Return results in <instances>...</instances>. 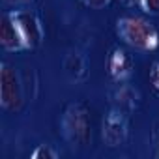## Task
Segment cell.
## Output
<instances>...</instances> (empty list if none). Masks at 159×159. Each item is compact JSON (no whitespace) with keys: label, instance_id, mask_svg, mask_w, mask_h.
<instances>
[{"label":"cell","instance_id":"8","mask_svg":"<svg viewBox=\"0 0 159 159\" xmlns=\"http://www.w3.org/2000/svg\"><path fill=\"white\" fill-rule=\"evenodd\" d=\"M0 45L6 52H23L26 51L25 39L15 25V21L10 17L8 11L2 13V19H0Z\"/></svg>","mask_w":159,"mask_h":159},{"label":"cell","instance_id":"4","mask_svg":"<svg viewBox=\"0 0 159 159\" xmlns=\"http://www.w3.org/2000/svg\"><path fill=\"white\" fill-rule=\"evenodd\" d=\"M8 13L15 21V25H17V28H19L23 39H25L26 51L41 47V43L45 39V26H43V21H41L39 13L30 10V8L8 10Z\"/></svg>","mask_w":159,"mask_h":159},{"label":"cell","instance_id":"9","mask_svg":"<svg viewBox=\"0 0 159 159\" xmlns=\"http://www.w3.org/2000/svg\"><path fill=\"white\" fill-rule=\"evenodd\" d=\"M64 73L69 79L71 83H83L84 79L88 77V58L83 51L79 49H71L62 62Z\"/></svg>","mask_w":159,"mask_h":159},{"label":"cell","instance_id":"5","mask_svg":"<svg viewBox=\"0 0 159 159\" xmlns=\"http://www.w3.org/2000/svg\"><path fill=\"white\" fill-rule=\"evenodd\" d=\"M101 139L109 148L124 146L129 140V114L111 107L101 120Z\"/></svg>","mask_w":159,"mask_h":159},{"label":"cell","instance_id":"14","mask_svg":"<svg viewBox=\"0 0 159 159\" xmlns=\"http://www.w3.org/2000/svg\"><path fill=\"white\" fill-rule=\"evenodd\" d=\"M152 150H153V157L159 159V122H155L152 127Z\"/></svg>","mask_w":159,"mask_h":159},{"label":"cell","instance_id":"11","mask_svg":"<svg viewBox=\"0 0 159 159\" xmlns=\"http://www.w3.org/2000/svg\"><path fill=\"white\" fill-rule=\"evenodd\" d=\"M139 8L150 15V17H157L159 15V0H139Z\"/></svg>","mask_w":159,"mask_h":159},{"label":"cell","instance_id":"16","mask_svg":"<svg viewBox=\"0 0 159 159\" xmlns=\"http://www.w3.org/2000/svg\"><path fill=\"white\" fill-rule=\"evenodd\" d=\"M120 2H122L125 8H135V6H139V0H120Z\"/></svg>","mask_w":159,"mask_h":159},{"label":"cell","instance_id":"6","mask_svg":"<svg viewBox=\"0 0 159 159\" xmlns=\"http://www.w3.org/2000/svg\"><path fill=\"white\" fill-rule=\"evenodd\" d=\"M140 92L139 88H135L129 81H124V83H116L111 92H109V101H111V107H116L120 111H125L127 114H131L133 111L139 109L140 105Z\"/></svg>","mask_w":159,"mask_h":159},{"label":"cell","instance_id":"10","mask_svg":"<svg viewBox=\"0 0 159 159\" xmlns=\"http://www.w3.org/2000/svg\"><path fill=\"white\" fill-rule=\"evenodd\" d=\"M32 159H58L60 157V150L54 146V144H49V142H41L38 144L32 153H30Z\"/></svg>","mask_w":159,"mask_h":159},{"label":"cell","instance_id":"13","mask_svg":"<svg viewBox=\"0 0 159 159\" xmlns=\"http://www.w3.org/2000/svg\"><path fill=\"white\" fill-rule=\"evenodd\" d=\"M79 2L86 8H90V10H105L111 6L112 0H79Z\"/></svg>","mask_w":159,"mask_h":159},{"label":"cell","instance_id":"3","mask_svg":"<svg viewBox=\"0 0 159 159\" xmlns=\"http://www.w3.org/2000/svg\"><path fill=\"white\" fill-rule=\"evenodd\" d=\"M25 103V88L19 71L8 62L0 64V107L10 112H17Z\"/></svg>","mask_w":159,"mask_h":159},{"label":"cell","instance_id":"1","mask_svg":"<svg viewBox=\"0 0 159 159\" xmlns=\"http://www.w3.org/2000/svg\"><path fill=\"white\" fill-rule=\"evenodd\" d=\"M60 135L73 150H81L92 142V118L86 103L71 101L66 105L60 116Z\"/></svg>","mask_w":159,"mask_h":159},{"label":"cell","instance_id":"2","mask_svg":"<svg viewBox=\"0 0 159 159\" xmlns=\"http://www.w3.org/2000/svg\"><path fill=\"white\" fill-rule=\"evenodd\" d=\"M114 32L122 43L137 51H155L159 47V30L139 15H122L114 23Z\"/></svg>","mask_w":159,"mask_h":159},{"label":"cell","instance_id":"7","mask_svg":"<svg viewBox=\"0 0 159 159\" xmlns=\"http://www.w3.org/2000/svg\"><path fill=\"white\" fill-rule=\"evenodd\" d=\"M107 69L114 83H124L129 81L135 73V60L125 49L114 47L107 58Z\"/></svg>","mask_w":159,"mask_h":159},{"label":"cell","instance_id":"15","mask_svg":"<svg viewBox=\"0 0 159 159\" xmlns=\"http://www.w3.org/2000/svg\"><path fill=\"white\" fill-rule=\"evenodd\" d=\"M6 4H19V6H28V4H32L34 0H4Z\"/></svg>","mask_w":159,"mask_h":159},{"label":"cell","instance_id":"12","mask_svg":"<svg viewBox=\"0 0 159 159\" xmlns=\"http://www.w3.org/2000/svg\"><path fill=\"white\" fill-rule=\"evenodd\" d=\"M150 86H152L153 94L159 96V60L153 62V66L150 69Z\"/></svg>","mask_w":159,"mask_h":159}]
</instances>
